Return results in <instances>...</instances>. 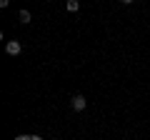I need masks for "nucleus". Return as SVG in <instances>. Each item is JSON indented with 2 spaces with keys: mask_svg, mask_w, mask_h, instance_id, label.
<instances>
[{
  "mask_svg": "<svg viewBox=\"0 0 150 140\" xmlns=\"http://www.w3.org/2000/svg\"><path fill=\"white\" fill-rule=\"evenodd\" d=\"M85 105H88L85 95H73V98H70V108H73L75 113H80V110H85Z\"/></svg>",
  "mask_w": 150,
  "mask_h": 140,
  "instance_id": "f03ea898",
  "label": "nucleus"
},
{
  "mask_svg": "<svg viewBox=\"0 0 150 140\" xmlns=\"http://www.w3.org/2000/svg\"><path fill=\"white\" fill-rule=\"evenodd\" d=\"M65 10L68 13H78L80 10V0H65Z\"/></svg>",
  "mask_w": 150,
  "mask_h": 140,
  "instance_id": "7ed1b4c3",
  "label": "nucleus"
},
{
  "mask_svg": "<svg viewBox=\"0 0 150 140\" xmlns=\"http://www.w3.org/2000/svg\"><path fill=\"white\" fill-rule=\"evenodd\" d=\"M5 53H8V55H13V58H18V55L23 53L20 40H8V43H5Z\"/></svg>",
  "mask_w": 150,
  "mask_h": 140,
  "instance_id": "f257e3e1",
  "label": "nucleus"
},
{
  "mask_svg": "<svg viewBox=\"0 0 150 140\" xmlns=\"http://www.w3.org/2000/svg\"><path fill=\"white\" fill-rule=\"evenodd\" d=\"M120 3H123V5H130V3H135V0H120Z\"/></svg>",
  "mask_w": 150,
  "mask_h": 140,
  "instance_id": "0eeeda50",
  "label": "nucleus"
},
{
  "mask_svg": "<svg viewBox=\"0 0 150 140\" xmlns=\"http://www.w3.org/2000/svg\"><path fill=\"white\" fill-rule=\"evenodd\" d=\"M10 5V0H0V8H8Z\"/></svg>",
  "mask_w": 150,
  "mask_h": 140,
  "instance_id": "423d86ee",
  "label": "nucleus"
},
{
  "mask_svg": "<svg viewBox=\"0 0 150 140\" xmlns=\"http://www.w3.org/2000/svg\"><path fill=\"white\" fill-rule=\"evenodd\" d=\"M30 140H43V138H40V135H30Z\"/></svg>",
  "mask_w": 150,
  "mask_h": 140,
  "instance_id": "6e6552de",
  "label": "nucleus"
},
{
  "mask_svg": "<svg viewBox=\"0 0 150 140\" xmlns=\"http://www.w3.org/2000/svg\"><path fill=\"white\" fill-rule=\"evenodd\" d=\"M18 20H20L23 25H28V23L33 20V15H30V10H20V15H18Z\"/></svg>",
  "mask_w": 150,
  "mask_h": 140,
  "instance_id": "20e7f679",
  "label": "nucleus"
},
{
  "mask_svg": "<svg viewBox=\"0 0 150 140\" xmlns=\"http://www.w3.org/2000/svg\"><path fill=\"white\" fill-rule=\"evenodd\" d=\"M15 140H30V135H15Z\"/></svg>",
  "mask_w": 150,
  "mask_h": 140,
  "instance_id": "39448f33",
  "label": "nucleus"
}]
</instances>
